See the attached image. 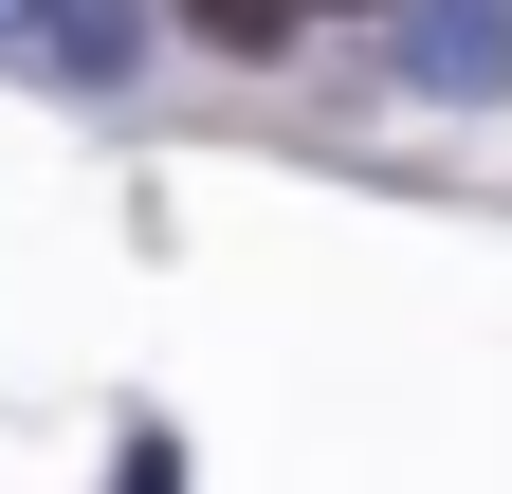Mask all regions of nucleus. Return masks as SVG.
<instances>
[{
  "mask_svg": "<svg viewBox=\"0 0 512 494\" xmlns=\"http://www.w3.org/2000/svg\"><path fill=\"white\" fill-rule=\"evenodd\" d=\"M384 92H512V0H403Z\"/></svg>",
  "mask_w": 512,
  "mask_h": 494,
  "instance_id": "obj_1",
  "label": "nucleus"
},
{
  "mask_svg": "<svg viewBox=\"0 0 512 494\" xmlns=\"http://www.w3.org/2000/svg\"><path fill=\"white\" fill-rule=\"evenodd\" d=\"M19 19H37V0H0V37H19Z\"/></svg>",
  "mask_w": 512,
  "mask_h": 494,
  "instance_id": "obj_4",
  "label": "nucleus"
},
{
  "mask_svg": "<svg viewBox=\"0 0 512 494\" xmlns=\"http://www.w3.org/2000/svg\"><path fill=\"white\" fill-rule=\"evenodd\" d=\"M19 37H37V74H55V92H110V74H128V37H147V0H37Z\"/></svg>",
  "mask_w": 512,
  "mask_h": 494,
  "instance_id": "obj_2",
  "label": "nucleus"
},
{
  "mask_svg": "<svg viewBox=\"0 0 512 494\" xmlns=\"http://www.w3.org/2000/svg\"><path fill=\"white\" fill-rule=\"evenodd\" d=\"M183 37H220V55H275V37H293V0H183Z\"/></svg>",
  "mask_w": 512,
  "mask_h": 494,
  "instance_id": "obj_3",
  "label": "nucleus"
}]
</instances>
